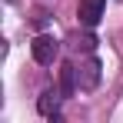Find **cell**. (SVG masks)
I'll list each match as a JSON object with an SVG mask.
<instances>
[{
    "label": "cell",
    "instance_id": "6da1fadb",
    "mask_svg": "<svg viewBox=\"0 0 123 123\" xmlns=\"http://www.w3.org/2000/svg\"><path fill=\"white\" fill-rule=\"evenodd\" d=\"M30 53H33V60L40 63V67H50V63L57 60V53H60V43L53 40L50 33H40V37H33V43H30Z\"/></svg>",
    "mask_w": 123,
    "mask_h": 123
},
{
    "label": "cell",
    "instance_id": "7a4b0ae2",
    "mask_svg": "<svg viewBox=\"0 0 123 123\" xmlns=\"http://www.w3.org/2000/svg\"><path fill=\"white\" fill-rule=\"evenodd\" d=\"M60 100H63V90H43L40 100H37V110H40V117H47V120L60 123L63 113H60Z\"/></svg>",
    "mask_w": 123,
    "mask_h": 123
},
{
    "label": "cell",
    "instance_id": "3957f363",
    "mask_svg": "<svg viewBox=\"0 0 123 123\" xmlns=\"http://www.w3.org/2000/svg\"><path fill=\"white\" fill-rule=\"evenodd\" d=\"M103 7H106V0H80V7H77V17H80L83 27H97L103 17Z\"/></svg>",
    "mask_w": 123,
    "mask_h": 123
},
{
    "label": "cell",
    "instance_id": "277c9868",
    "mask_svg": "<svg viewBox=\"0 0 123 123\" xmlns=\"http://www.w3.org/2000/svg\"><path fill=\"white\" fill-rule=\"evenodd\" d=\"M77 83H80V90H93V86L100 83V60H97V57H90V60L77 70Z\"/></svg>",
    "mask_w": 123,
    "mask_h": 123
},
{
    "label": "cell",
    "instance_id": "5b68a950",
    "mask_svg": "<svg viewBox=\"0 0 123 123\" xmlns=\"http://www.w3.org/2000/svg\"><path fill=\"white\" fill-rule=\"evenodd\" d=\"M77 86H80V83H77V67H73V63H63V70H60V90H63V97H70Z\"/></svg>",
    "mask_w": 123,
    "mask_h": 123
},
{
    "label": "cell",
    "instance_id": "8992f818",
    "mask_svg": "<svg viewBox=\"0 0 123 123\" xmlns=\"http://www.w3.org/2000/svg\"><path fill=\"white\" fill-rule=\"evenodd\" d=\"M73 47H77V50H86V53H90V50L97 47V37H93V33H83V37H73Z\"/></svg>",
    "mask_w": 123,
    "mask_h": 123
},
{
    "label": "cell",
    "instance_id": "52a82bcc",
    "mask_svg": "<svg viewBox=\"0 0 123 123\" xmlns=\"http://www.w3.org/2000/svg\"><path fill=\"white\" fill-rule=\"evenodd\" d=\"M47 23V10H33V27H43Z\"/></svg>",
    "mask_w": 123,
    "mask_h": 123
}]
</instances>
